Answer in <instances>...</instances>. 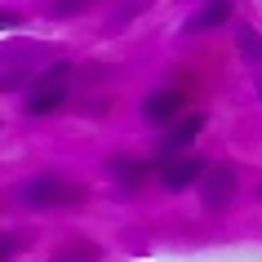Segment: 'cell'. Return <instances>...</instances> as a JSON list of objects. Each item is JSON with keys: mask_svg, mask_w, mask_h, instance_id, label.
<instances>
[{"mask_svg": "<svg viewBox=\"0 0 262 262\" xmlns=\"http://www.w3.org/2000/svg\"><path fill=\"white\" fill-rule=\"evenodd\" d=\"M84 187L71 178H58V173H40V178H27L14 187V200L27 209H62V205H80L84 200Z\"/></svg>", "mask_w": 262, "mask_h": 262, "instance_id": "cell-1", "label": "cell"}, {"mask_svg": "<svg viewBox=\"0 0 262 262\" xmlns=\"http://www.w3.org/2000/svg\"><path fill=\"white\" fill-rule=\"evenodd\" d=\"M71 89V62H49L27 80V116H54L67 102Z\"/></svg>", "mask_w": 262, "mask_h": 262, "instance_id": "cell-2", "label": "cell"}, {"mask_svg": "<svg viewBox=\"0 0 262 262\" xmlns=\"http://www.w3.org/2000/svg\"><path fill=\"white\" fill-rule=\"evenodd\" d=\"M200 129H205V111H187V116H178L173 124H165V138H160V147H156V151H160V165L187 151V147L200 138Z\"/></svg>", "mask_w": 262, "mask_h": 262, "instance_id": "cell-3", "label": "cell"}, {"mask_svg": "<svg viewBox=\"0 0 262 262\" xmlns=\"http://www.w3.org/2000/svg\"><path fill=\"white\" fill-rule=\"evenodd\" d=\"M200 182H205V187H200V200H205V209H209V213H222V209L231 205L240 173H235V165H209Z\"/></svg>", "mask_w": 262, "mask_h": 262, "instance_id": "cell-4", "label": "cell"}, {"mask_svg": "<svg viewBox=\"0 0 262 262\" xmlns=\"http://www.w3.org/2000/svg\"><path fill=\"white\" fill-rule=\"evenodd\" d=\"M182 107H187V89H169L165 84V89H151L142 98V120L165 129V124H173L182 116Z\"/></svg>", "mask_w": 262, "mask_h": 262, "instance_id": "cell-5", "label": "cell"}, {"mask_svg": "<svg viewBox=\"0 0 262 262\" xmlns=\"http://www.w3.org/2000/svg\"><path fill=\"white\" fill-rule=\"evenodd\" d=\"M205 160L200 156H173V160H165V169H160V187L165 191H187V187H195V182L205 178Z\"/></svg>", "mask_w": 262, "mask_h": 262, "instance_id": "cell-6", "label": "cell"}, {"mask_svg": "<svg viewBox=\"0 0 262 262\" xmlns=\"http://www.w3.org/2000/svg\"><path fill=\"white\" fill-rule=\"evenodd\" d=\"M147 160H134V156H111L107 160V173L116 178V187L120 191H138L142 182H147Z\"/></svg>", "mask_w": 262, "mask_h": 262, "instance_id": "cell-7", "label": "cell"}, {"mask_svg": "<svg viewBox=\"0 0 262 262\" xmlns=\"http://www.w3.org/2000/svg\"><path fill=\"white\" fill-rule=\"evenodd\" d=\"M231 0H209L205 9H195L191 18H187V36H200V31H213V27H222V23H231Z\"/></svg>", "mask_w": 262, "mask_h": 262, "instance_id": "cell-8", "label": "cell"}, {"mask_svg": "<svg viewBox=\"0 0 262 262\" xmlns=\"http://www.w3.org/2000/svg\"><path fill=\"white\" fill-rule=\"evenodd\" d=\"M102 249L89 245V240H71V245H58L54 249V262H98Z\"/></svg>", "mask_w": 262, "mask_h": 262, "instance_id": "cell-9", "label": "cell"}, {"mask_svg": "<svg viewBox=\"0 0 262 262\" xmlns=\"http://www.w3.org/2000/svg\"><path fill=\"white\" fill-rule=\"evenodd\" d=\"M240 54H245L249 62H262V31L249 27V23H240Z\"/></svg>", "mask_w": 262, "mask_h": 262, "instance_id": "cell-10", "label": "cell"}, {"mask_svg": "<svg viewBox=\"0 0 262 262\" xmlns=\"http://www.w3.org/2000/svg\"><path fill=\"white\" fill-rule=\"evenodd\" d=\"M84 5H89V0H54V5H49L45 14H49V18H76V14L84 9Z\"/></svg>", "mask_w": 262, "mask_h": 262, "instance_id": "cell-11", "label": "cell"}, {"mask_svg": "<svg viewBox=\"0 0 262 262\" xmlns=\"http://www.w3.org/2000/svg\"><path fill=\"white\" fill-rule=\"evenodd\" d=\"M27 245V235H14V231H0V262L5 258H14L18 249Z\"/></svg>", "mask_w": 262, "mask_h": 262, "instance_id": "cell-12", "label": "cell"}, {"mask_svg": "<svg viewBox=\"0 0 262 262\" xmlns=\"http://www.w3.org/2000/svg\"><path fill=\"white\" fill-rule=\"evenodd\" d=\"M27 18L23 14H14V9H0V31H14V27H23Z\"/></svg>", "mask_w": 262, "mask_h": 262, "instance_id": "cell-13", "label": "cell"}, {"mask_svg": "<svg viewBox=\"0 0 262 262\" xmlns=\"http://www.w3.org/2000/svg\"><path fill=\"white\" fill-rule=\"evenodd\" d=\"M258 94H262V84H258Z\"/></svg>", "mask_w": 262, "mask_h": 262, "instance_id": "cell-14", "label": "cell"}, {"mask_svg": "<svg viewBox=\"0 0 262 262\" xmlns=\"http://www.w3.org/2000/svg\"><path fill=\"white\" fill-rule=\"evenodd\" d=\"M258 195H262V187H258Z\"/></svg>", "mask_w": 262, "mask_h": 262, "instance_id": "cell-15", "label": "cell"}]
</instances>
